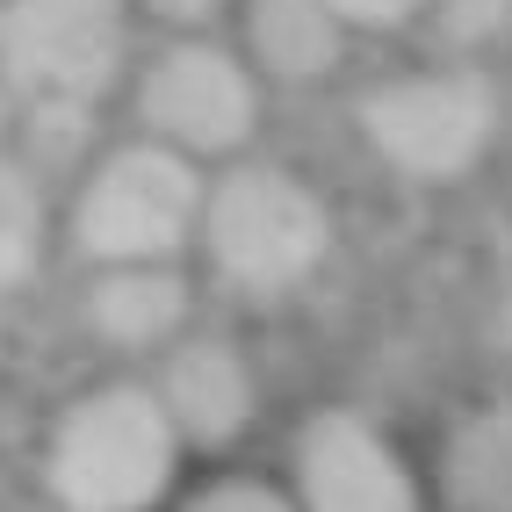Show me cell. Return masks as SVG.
<instances>
[{"label":"cell","instance_id":"3","mask_svg":"<svg viewBox=\"0 0 512 512\" xmlns=\"http://www.w3.org/2000/svg\"><path fill=\"white\" fill-rule=\"evenodd\" d=\"M202 181L195 159L166 152L152 138L116 145L109 159L87 166V181L73 195V246L94 267H152L174 260L195 224H202Z\"/></svg>","mask_w":512,"mask_h":512},{"label":"cell","instance_id":"17","mask_svg":"<svg viewBox=\"0 0 512 512\" xmlns=\"http://www.w3.org/2000/svg\"><path fill=\"white\" fill-rule=\"evenodd\" d=\"M145 8L159 15V22H181V29H195V22H210L224 0H145Z\"/></svg>","mask_w":512,"mask_h":512},{"label":"cell","instance_id":"2","mask_svg":"<svg viewBox=\"0 0 512 512\" xmlns=\"http://www.w3.org/2000/svg\"><path fill=\"white\" fill-rule=\"evenodd\" d=\"M195 238L210 246V267L246 296H289L332 253V210L311 181L289 166H231L217 188H202Z\"/></svg>","mask_w":512,"mask_h":512},{"label":"cell","instance_id":"9","mask_svg":"<svg viewBox=\"0 0 512 512\" xmlns=\"http://www.w3.org/2000/svg\"><path fill=\"white\" fill-rule=\"evenodd\" d=\"M188 325V282L174 260H152V267H101L87 282V332L101 347H123V354H152V347H174Z\"/></svg>","mask_w":512,"mask_h":512},{"label":"cell","instance_id":"1","mask_svg":"<svg viewBox=\"0 0 512 512\" xmlns=\"http://www.w3.org/2000/svg\"><path fill=\"white\" fill-rule=\"evenodd\" d=\"M181 440L145 383H101L65 404L44 448V484L58 512H145L166 498Z\"/></svg>","mask_w":512,"mask_h":512},{"label":"cell","instance_id":"18","mask_svg":"<svg viewBox=\"0 0 512 512\" xmlns=\"http://www.w3.org/2000/svg\"><path fill=\"white\" fill-rule=\"evenodd\" d=\"M15 109H22V101H15V87H8V80H0V152H8V145H15Z\"/></svg>","mask_w":512,"mask_h":512},{"label":"cell","instance_id":"7","mask_svg":"<svg viewBox=\"0 0 512 512\" xmlns=\"http://www.w3.org/2000/svg\"><path fill=\"white\" fill-rule=\"evenodd\" d=\"M296 512H419V484L361 412H318L296 440Z\"/></svg>","mask_w":512,"mask_h":512},{"label":"cell","instance_id":"10","mask_svg":"<svg viewBox=\"0 0 512 512\" xmlns=\"http://www.w3.org/2000/svg\"><path fill=\"white\" fill-rule=\"evenodd\" d=\"M246 44H253V65L267 80L311 87L339 65V51H347V22H339L325 0H253L246 8Z\"/></svg>","mask_w":512,"mask_h":512},{"label":"cell","instance_id":"12","mask_svg":"<svg viewBox=\"0 0 512 512\" xmlns=\"http://www.w3.org/2000/svg\"><path fill=\"white\" fill-rule=\"evenodd\" d=\"M44 260V181L15 152H0V296L22 289Z\"/></svg>","mask_w":512,"mask_h":512},{"label":"cell","instance_id":"15","mask_svg":"<svg viewBox=\"0 0 512 512\" xmlns=\"http://www.w3.org/2000/svg\"><path fill=\"white\" fill-rule=\"evenodd\" d=\"M440 29L455 44H484L512 29V0H440Z\"/></svg>","mask_w":512,"mask_h":512},{"label":"cell","instance_id":"16","mask_svg":"<svg viewBox=\"0 0 512 512\" xmlns=\"http://www.w3.org/2000/svg\"><path fill=\"white\" fill-rule=\"evenodd\" d=\"M325 8H332L339 22H404V15L433 8V0H325Z\"/></svg>","mask_w":512,"mask_h":512},{"label":"cell","instance_id":"13","mask_svg":"<svg viewBox=\"0 0 512 512\" xmlns=\"http://www.w3.org/2000/svg\"><path fill=\"white\" fill-rule=\"evenodd\" d=\"M15 145L29 174H65L94 145V101H22L15 109Z\"/></svg>","mask_w":512,"mask_h":512},{"label":"cell","instance_id":"6","mask_svg":"<svg viewBox=\"0 0 512 512\" xmlns=\"http://www.w3.org/2000/svg\"><path fill=\"white\" fill-rule=\"evenodd\" d=\"M138 116L152 130V145L181 159H224L260 130V80L246 58H231L224 44H174L145 65L138 80Z\"/></svg>","mask_w":512,"mask_h":512},{"label":"cell","instance_id":"14","mask_svg":"<svg viewBox=\"0 0 512 512\" xmlns=\"http://www.w3.org/2000/svg\"><path fill=\"white\" fill-rule=\"evenodd\" d=\"M181 512H296V498L260 484V476H224V484H202Z\"/></svg>","mask_w":512,"mask_h":512},{"label":"cell","instance_id":"5","mask_svg":"<svg viewBox=\"0 0 512 512\" xmlns=\"http://www.w3.org/2000/svg\"><path fill=\"white\" fill-rule=\"evenodd\" d=\"M123 65V0H0V80L15 101H94Z\"/></svg>","mask_w":512,"mask_h":512},{"label":"cell","instance_id":"8","mask_svg":"<svg viewBox=\"0 0 512 512\" xmlns=\"http://www.w3.org/2000/svg\"><path fill=\"white\" fill-rule=\"evenodd\" d=\"M159 412L174 426L181 448H224L253 426L260 412V383H253V361L231 347V339H174L159 361Z\"/></svg>","mask_w":512,"mask_h":512},{"label":"cell","instance_id":"4","mask_svg":"<svg viewBox=\"0 0 512 512\" xmlns=\"http://www.w3.org/2000/svg\"><path fill=\"white\" fill-rule=\"evenodd\" d=\"M361 138L412 181H462L498 138V87L484 73H404L361 101Z\"/></svg>","mask_w":512,"mask_h":512},{"label":"cell","instance_id":"19","mask_svg":"<svg viewBox=\"0 0 512 512\" xmlns=\"http://www.w3.org/2000/svg\"><path fill=\"white\" fill-rule=\"evenodd\" d=\"M498 332H505V347H512V289H505V303H498Z\"/></svg>","mask_w":512,"mask_h":512},{"label":"cell","instance_id":"11","mask_svg":"<svg viewBox=\"0 0 512 512\" xmlns=\"http://www.w3.org/2000/svg\"><path fill=\"white\" fill-rule=\"evenodd\" d=\"M440 484L455 512H512V404H484L448 433Z\"/></svg>","mask_w":512,"mask_h":512}]
</instances>
